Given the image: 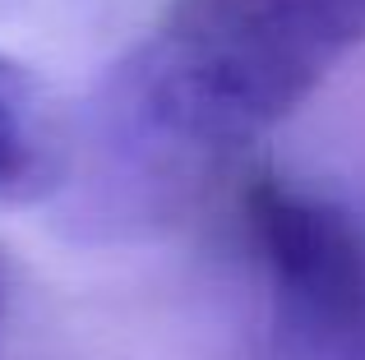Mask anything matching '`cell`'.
I'll list each match as a JSON object with an SVG mask.
<instances>
[{
	"mask_svg": "<svg viewBox=\"0 0 365 360\" xmlns=\"http://www.w3.org/2000/svg\"><path fill=\"white\" fill-rule=\"evenodd\" d=\"M0 305H5V282H0Z\"/></svg>",
	"mask_w": 365,
	"mask_h": 360,
	"instance_id": "obj_4",
	"label": "cell"
},
{
	"mask_svg": "<svg viewBox=\"0 0 365 360\" xmlns=\"http://www.w3.org/2000/svg\"><path fill=\"white\" fill-rule=\"evenodd\" d=\"M65 125L46 111L37 79L0 55V198L33 203L61 189Z\"/></svg>",
	"mask_w": 365,
	"mask_h": 360,
	"instance_id": "obj_3",
	"label": "cell"
},
{
	"mask_svg": "<svg viewBox=\"0 0 365 360\" xmlns=\"http://www.w3.org/2000/svg\"><path fill=\"white\" fill-rule=\"evenodd\" d=\"M245 226L277 314L305 342H342L365 324V231L333 198L255 176Z\"/></svg>",
	"mask_w": 365,
	"mask_h": 360,
	"instance_id": "obj_2",
	"label": "cell"
},
{
	"mask_svg": "<svg viewBox=\"0 0 365 360\" xmlns=\"http://www.w3.org/2000/svg\"><path fill=\"white\" fill-rule=\"evenodd\" d=\"M365 42V0H171L65 125V213L148 235L314 97Z\"/></svg>",
	"mask_w": 365,
	"mask_h": 360,
	"instance_id": "obj_1",
	"label": "cell"
}]
</instances>
